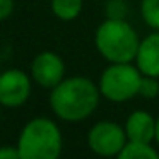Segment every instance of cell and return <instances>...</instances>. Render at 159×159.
<instances>
[{
	"label": "cell",
	"instance_id": "cell-1",
	"mask_svg": "<svg viewBox=\"0 0 159 159\" xmlns=\"http://www.w3.org/2000/svg\"><path fill=\"white\" fill-rule=\"evenodd\" d=\"M101 91L87 77H69L50 93V108L63 121H82L96 111Z\"/></svg>",
	"mask_w": 159,
	"mask_h": 159
},
{
	"label": "cell",
	"instance_id": "cell-2",
	"mask_svg": "<svg viewBox=\"0 0 159 159\" xmlns=\"http://www.w3.org/2000/svg\"><path fill=\"white\" fill-rule=\"evenodd\" d=\"M94 45L110 63H130L135 62L140 38L123 17H108L94 33Z\"/></svg>",
	"mask_w": 159,
	"mask_h": 159
},
{
	"label": "cell",
	"instance_id": "cell-3",
	"mask_svg": "<svg viewBox=\"0 0 159 159\" xmlns=\"http://www.w3.org/2000/svg\"><path fill=\"white\" fill-rule=\"evenodd\" d=\"M17 149L21 159H60L62 132L50 118H33L19 134Z\"/></svg>",
	"mask_w": 159,
	"mask_h": 159
},
{
	"label": "cell",
	"instance_id": "cell-4",
	"mask_svg": "<svg viewBox=\"0 0 159 159\" xmlns=\"http://www.w3.org/2000/svg\"><path fill=\"white\" fill-rule=\"evenodd\" d=\"M142 72L130 63H110L99 77V91L104 99L111 103H125L139 96Z\"/></svg>",
	"mask_w": 159,
	"mask_h": 159
},
{
	"label": "cell",
	"instance_id": "cell-5",
	"mask_svg": "<svg viewBox=\"0 0 159 159\" xmlns=\"http://www.w3.org/2000/svg\"><path fill=\"white\" fill-rule=\"evenodd\" d=\"M128 137L125 127L118 125L116 121L103 120L98 121L87 132V145L96 156L104 159L116 157L121 149L127 145Z\"/></svg>",
	"mask_w": 159,
	"mask_h": 159
},
{
	"label": "cell",
	"instance_id": "cell-6",
	"mask_svg": "<svg viewBox=\"0 0 159 159\" xmlns=\"http://www.w3.org/2000/svg\"><path fill=\"white\" fill-rule=\"evenodd\" d=\"M31 75L19 69L0 74V104L5 108L22 106L31 96Z\"/></svg>",
	"mask_w": 159,
	"mask_h": 159
},
{
	"label": "cell",
	"instance_id": "cell-7",
	"mask_svg": "<svg viewBox=\"0 0 159 159\" xmlns=\"http://www.w3.org/2000/svg\"><path fill=\"white\" fill-rule=\"evenodd\" d=\"M31 77L38 86L53 89L65 79V63L55 52H41L31 62Z\"/></svg>",
	"mask_w": 159,
	"mask_h": 159
},
{
	"label": "cell",
	"instance_id": "cell-8",
	"mask_svg": "<svg viewBox=\"0 0 159 159\" xmlns=\"http://www.w3.org/2000/svg\"><path fill=\"white\" fill-rule=\"evenodd\" d=\"M125 132L130 142L152 144L156 140V118L144 110H137L127 118Z\"/></svg>",
	"mask_w": 159,
	"mask_h": 159
},
{
	"label": "cell",
	"instance_id": "cell-9",
	"mask_svg": "<svg viewBox=\"0 0 159 159\" xmlns=\"http://www.w3.org/2000/svg\"><path fill=\"white\" fill-rule=\"evenodd\" d=\"M135 65L142 75H151L159 79V31L145 36L140 41L135 57Z\"/></svg>",
	"mask_w": 159,
	"mask_h": 159
},
{
	"label": "cell",
	"instance_id": "cell-10",
	"mask_svg": "<svg viewBox=\"0 0 159 159\" xmlns=\"http://www.w3.org/2000/svg\"><path fill=\"white\" fill-rule=\"evenodd\" d=\"M84 0H52V12L60 21H74L82 12Z\"/></svg>",
	"mask_w": 159,
	"mask_h": 159
},
{
	"label": "cell",
	"instance_id": "cell-11",
	"mask_svg": "<svg viewBox=\"0 0 159 159\" xmlns=\"http://www.w3.org/2000/svg\"><path fill=\"white\" fill-rule=\"evenodd\" d=\"M116 159H159V154L151 144L144 142H127Z\"/></svg>",
	"mask_w": 159,
	"mask_h": 159
},
{
	"label": "cell",
	"instance_id": "cell-12",
	"mask_svg": "<svg viewBox=\"0 0 159 159\" xmlns=\"http://www.w3.org/2000/svg\"><path fill=\"white\" fill-rule=\"evenodd\" d=\"M140 14L149 28L159 31V0H140Z\"/></svg>",
	"mask_w": 159,
	"mask_h": 159
},
{
	"label": "cell",
	"instance_id": "cell-13",
	"mask_svg": "<svg viewBox=\"0 0 159 159\" xmlns=\"http://www.w3.org/2000/svg\"><path fill=\"white\" fill-rule=\"evenodd\" d=\"M157 94H159V80H157V77L142 75L139 96L145 98V99H152V98H156Z\"/></svg>",
	"mask_w": 159,
	"mask_h": 159
},
{
	"label": "cell",
	"instance_id": "cell-14",
	"mask_svg": "<svg viewBox=\"0 0 159 159\" xmlns=\"http://www.w3.org/2000/svg\"><path fill=\"white\" fill-rule=\"evenodd\" d=\"M14 12V0H0V22L7 21Z\"/></svg>",
	"mask_w": 159,
	"mask_h": 159
},
{
	"label": "cell",
	"instance_id": "cell-15",
	"mask_svg": "<svg viewBox=\"0 0 159 159\" xmlns=\"http://www.w3.org/2000/svg\"><path fill=\"white\" fill-rule=\"evenodd\" d=\"M0 159H21L17 145H2L0 147Z\"/></svg>",
	"mask_w": 159,
	"mask_h": 159
},
{
	"label": "cell",
	"instance_id": "cell-16",
	"mask_svg": "<svg viewBox=\"0 0 159 159\" xmlns=\"http://www.w3.org/2000/svg\"><path fill=\"white\" fill-rule=\"evenodd\" d=\"M156 142L159 144V116L156 118Z\"/></svg>",
	"mask_w": 159,
	"mask_h": 159
}]
</instances>
